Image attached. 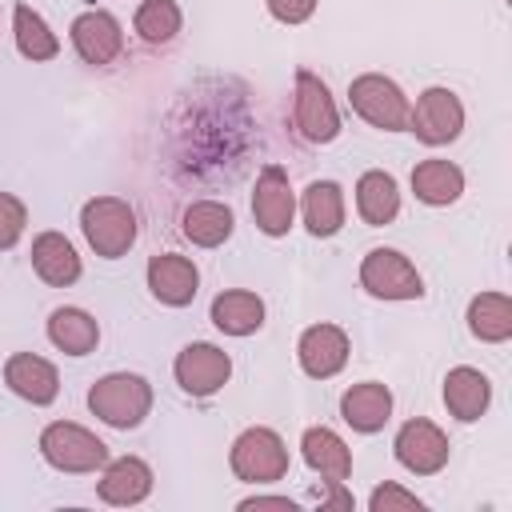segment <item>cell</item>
Listing matches in <instances>:
<instances>
[{
	"instance_id": "10",
	"label": "cell",
	"mask_w": 512,
	"mask_h": 512,
	"mask_svg": "<svg viewBox=\"0 0 512 512\" xmlns=\"http://www.w3.org/2000/svg\"><path fill=\"white\" fill-rule=\"evenodd\" d=\"M172 372H176V384H180L188 396H212V392H220V388L228 384L232 360H228L224 348H216V344H208V340H196V344H184V348H180Z\"/></svg>"
},
{
	"instance_id": "25",
	"label": "cell",
	"mask_w": 512,
	"mask_h": 512,
	"mask_svg": "<svg viewBox=\"0 0 512 512\" xmlns=\"http://www.w3.org/2000/svg\"><path fill=\"white\" fill-rule=\"evenodd\" d=\"M232 224H236L232 220V208L220 204V200H196V204L184 208V220H180L184 236L196 248H220L232 236Z\"/></svg>"
},
{
	"instance_id": "20",
	"label": "cell",
	"mask_w": 512,
	"mask_h": 512,
	"mask_svg": "<svg viewBox=\"0 0 512 512\" xmlns=\"http://www.w3.org/2000/svg\"><path fill=\"white\" fill-rule=\"evenodd\" d=\"M300 452H304V464L324 476V484H344L348 472H352V452H348V444H344L332 428H324V424H320V428H308V432L300 436Z\"/></svg>"
},
{
	"instance_id": "6",
	"label": "cell",
	"mask_w": 512,
	"mask_h": 512,
	"mask_svg": "<svg viewBox=\"0 0 512 512\" xmlns=\"http://www.w3.org/2000/svg\"><path fill=\"white\" fill-rule=\"evenodd\" d=\"M360 288L372 292L376 300H420L424 296L420 272L396 248H372L360 260Z\"/></svg>"
},
{
	"instance_id": "34",
	"label": "cell",
	"mask_w": 512,
	"mask_h": 512,
	"mask_svg": "<svg viewBox=\"0 0 512 512\" xmlns=\"http://www.w3.org/2000/svg\"><path fill=\"white\" fill-rule=\"evenodd\" d=\"M328 488H332V492L320 500V508H352V496H348L340 484H328Z\"/></svg>"
},
{
	"instance_id": "7",
	"label": "cell",
	"mask_w": 512,
	"mask_h": 512,
	"mask_svg": "<svg viewBox=\"0 0 512 512\" xmlns=\"http://www.w3.org/2000/svg\"><path fill=\"white\" fill-rule=\"evenodd\" d=\"M292 116H296L300 136L312 140V144H328V140L340 136L336 100H332L328 84L316 72H308V68L296 72V108H292Z\"/></svg>"
},
{
	"instance_id": "32",
	"label": "cell",
	"mask_w": 512,
	"mask_h": 512,
	"mask_svg": "<svg viewBox=\"0 0 512 512\" xmlns=\"http://www.w3.org/2000/svg\"><path fill=\"white\" fill-rule=\"evenodd\" d=\"M264 4L280 24H304L316 12V0H264Z\"/></svg>"
},
{
	"instance_id": "26",
	"label": "cell",
	"mask_w": 512,
	"mask_h": 512,
	"mask_svg": "<svg viewBox=\"0 0 512 512\" xmlns=\"http://www.w3.org/2000/svg\"><path fill=\"white\" fill-rule=\"evenodd\" d=\"M48 340L64 356H88L96 348V340H100V324L84 308H56L48 316Z\"/></svg>"
},
{
	"instance_id": "13",
	"label": "cell",
	"mask_w": 512,
	"mask_h": 512,
	"mask_svg": "<svg viewBox=\"0 0 512 512\" xmlns=\"http://www.w3.org/2000/svg\"><path fill=\"white\" fill-rule=\"evenodd\" d=\"M296 360L312 380H328L348 364V336L336 324H312L304 328L296 344Z\"/></svg>"
},
{
	"instance_id": "4",
	"label": "cell",
	"mask_w": 512,
	"mask_h": 512,
	"mask_svg": "<svg viewBox=\"0 0 512 512\" xmlns=\"http://www.w3.org/2000/svg\"><path fill=\"white\" fill-rule=\"evenodd\" d=\"M348 100H352V112L360 120H368L372 128H384V132H404L408 128V96L400 92L396 80L380 76V72H364L348 84Z\"/></svg>"
},
{
	"instance_id": "31",
	"label": "cell",
	"mask_w": 512,
	"mask_h": 512,
	"mask_svg": "<svg viewBox=\"0 0 512 512\" xmlns=\"http://www.w3.org/2000/svg\"><path fill=\"white\" fill-rule=\"evenodd\" d=\"M24 224H28V208L12 192H0V252H8L24 236Z\"/></svg>"
},
{
	"instance_id": "12",
	"label": "cell",
	"mask_w": 512,
	"mask_h": 512,
	"mask_svg": "<svg viewBox=\"0 0 512 512\" xmlns=\"http://www.w3.org/2000/svg\"><path fill=\"white\" fill-rule=\"evenodd\" d=\"M72 48L84 64H112L124 48V32H120V20L92 8V12H80L72 20Z\"/></svg>"
},
{
	"instance_id": "9",
	"label": "cell",
	"mask_w": 512,
	"mask_h": 512,
	"mask_svg": "<svg viewBox=\"0 0 512 512\" xmlns=\"http://www.w3.org/2000/svg\"><path fill=\"white\" fill-rule=\"evenodd\" d=\"M296 216V196L288 184V172L280 164H264L252 188V220L264 236H284Z\"/></svg>"
},
{
	"instance_id": "30",
	"label": "cell",
	"mask_w": 512,
	"mask_h": 512,
	"mask_svg": "<svg viewBox=\"0 0 512 512\" xmlns=\"http://www.w3.org/2000/svg\"><path fill=\"white\" fill-rule=\"evenodd\" d=\"M368 508H372V512H424V500H420L416 492H408V488L384 480V484L372 488Z\"/></svg>"
},
{
	"instance_id": "23",
	"label": "cell",
	"mask_w": 512,
	"mask_h": 512,
	"mask_svg": "<svg viewBox=\"0 0 512 512\" xmlns=\"http://www.w3.org/2000/svg\"><path fill=\"white\" fill-rule=\"evenodd\" d=\"M412 192H416V200H424V204H432V208H444V204L460 200V192H464V172H460L452 160H440V156L420 160V164L412 168Z\"/></svg>"
},
{
	"instance_id": "1",
	"label": "cell",
	"mask_w": 512,
	"mask_h": 512,
	"mask_svg": "<svg viewBox=\"0 0 512 512\" xmlns=\"http://www.w3.org/2000/svg\"><path fill=\"white\" fill-rule=\"evenodd\" d=\"M88 408L108 428H136L152 412V384L136 372H108L88 388Z\"/></svg>"
},
{
	"instance_id": "21",
	"label": "cell",
	"mask_w": 512,
	"mask_h": 512,
	"mask_svg": "<svg viewBox=\"0 0 512 512\" xmlns=\"http://www.w3.org/2000/svg\"><path fill=\"white\" fill-rule=\"evenodd\" d=\"M356 212L372 228H384V224L396 220V212H400V188H396L392 172L372 168V172H364L356 180Z\"/></svg>"
},
{
	"instance_id": "5",
	"label": "cell",
	"mask_w": 512,
	"mask_h": 512,
	"mask_svg": "<svg viewBox=\"0 0 512 512\" xmlns=\"http://www.w3.org/2000/svg\"><path fill=\"white\" fill-rule=\"evenodd\" d=\"M228 464L248 484H276L288 472V448L272 428H244L232 440Z\"/></svg>"
},
{
	"instance_id": "17",
	"label": "cell",
	"mask_w": 512,
	"mask_h": 512,
	"mask_svg": "<svg viewBox=\"0 0 512 512\" xmlns=\"http://www.w3.org/2000/svg\"><path fill=\"white\" fill-rule=\"evenodd\" d=\"M488 400H492V384H488V376H484L480 368L460 364V368H452V372L444 376V404H448V412H452L460 424L480 420V416L488 412Z\"/></svg>"
},
{
	"instance_id": "19",
	"label": "cell",
	"mask_w": 512,
	"mask_h": 512,
	"mask_svg": "<svg viewBox=\"0 0 512 512\" xmlns=\"http://www.w3.org/2000/svg\"><path fill=\"white\" fill-rule=\"evenodd\" d=\"M32 268L52 288H68L80 280V256H76L72 240L60 232H40L32 240Z\"/></svg>"
},
{
	"instance_id": "29",
	"label": "cell",
	"mask_w": 512,
	"mask_h": 512,
	"mask_svg": "<svg viewBox=\"0 0 512 512\" xmlns=\"http://www.w3.org/2000/svg\"><path fill=\"white\" fill-rule=\"evenodd\" d=\"M180 4L176 0H144L136 8V32L144 44H168L176 32H180Z\"/></svg>"
},
{
	"instance_id": "14",
	"label": "cell",
	"mask_w": 512,
	"mask_h": 512,
	"mask_svg": "<svg viewBox=\"0 0 512 512\" xmlns=\"http://www.w3.org/2000/svg\"><path fill=\"white\" fill-rule=\"evenodd\" d=\"M4 384L28 400V404H52L56 392H60V376H56V364L36 356V352H16L8 356L4 364Z\"/></svg>"
},
{
	"instance_id": "2",
	"label": "cell",
	"mask_w": 512,
	"mask_h": 512,
	"mask_svg": "<svg viewBox=\"0 0 512 512\" xmlns=\"http://www.w3.org/2000/svg\"><path fill=\"white\" fill-rule=\"evenodd\" d=\"M80 228H84L88 248L96 256H104V260H116V256H124L136 244V212L120 196H96V200H88L80 208Z\"/></svg>"
},
{
	"instance_id": "22",
	"label": "cell",
	"mask_w": 512,
	"mask_h": 512,
	"mask_svg": "<svg viewBox=\"0 0 512 512\" xmlns=\"http://www.w3.org/2000/svg\"><path fill=\"white\" fill-rule=\"evenodd\" d=\"M212 324L224 332V336H252L260 324H264V300L256 292H244V288H228L212 300L208 308Z\"/></svg>"
},
{
	"instance_id": "15",
	"label": "cell",
	"mask_w": 512,
	"mask_h": 512,
	"mask_svg": "<svg viewBox=\"0 0 512 512\" xmlns=\"http://www.w3.org/2000/svg\"><path fill=\"white\" fill-rule=\"evenodd\" d=\"M196 284H200V272H196V264L188 256L164 252V256H152L148 260V288H152V296L160 304H168V308L192 304Z\"/></svg>"
},
{
	"instance_id": "18",
	"label": "cell",
	"mask_w": 512,
	"mask_h": 512,
	"mask_svg": "<svg viewBox=\"0 0 512 512\" xmlns=\"http://www.w3.org/2000/svg\"><path fill=\"white\" fill-rule=\"evenodd\" d=\"M340 416L348 428L356 432H380L392 416V392L380 384V380H364V384H352L344 396H340Z\"/></svg>"
},
{
	"instance_id": "11",
	"label": "cell",
	"mask_w": 512,
	"mask_h": 512,
	"mask_svg": "<svg viewBox=\"0 0 512 512\" xmlns=\"http://www.w3.org/2000/svg\"><path fill=\"white\" fill-rule=\"evenodd\" d=\"M392 452L412 476H436L448 464V436L432 420L416 416V420L400 424V432L392 440Z\"/></svg>"
},
{
	"instance_id": "16",
	"label": "cell",
	"mask_w": 512,
	"mask_h": 512,
	"mask_svg": "<svg viewBox=\"0 0 512 512\" xmlns=\"http://www.w3.org/2000/svg\"><path fill=\"white\" fill-rule=\"evenodd\" d=\"M96 492H100L104 504L132 508V504L148 500V492H152V468H148L140 456H120V460H112V464L104 468Z\"/></svg>"
},
{
	"instance_id": "28",
	"label": "cell",
	"mask_w": 512,
	"mask_h": 512,
	"mask_svg": "<svg viewBox=\"0 0 512 512\" xmlns=\"http://www.w3.org/2000/svg\"><path fill=\"white\" fill-rule=\"evenodd\" d=\"M12 32H16V48H20V56L24 60H52L56 52H60V40H56V32L44 24V16L36 12V8H28V4H16V12H12Z\"/></svg>"
},
{
	"instance_id": "27",
	"label": "cell",
	"mask_w": 512,
	"mask_h": 512,
	"mask_svg": "<svg viewBox=\"0 0 512 512\" xmlns=\"http://www.w3.org/2000/svg\"><path fill=\"white\" fill-rule=\"evenodd\" d=\"M468 328L484 344H504L512 336V300L504 292H480L468 304Z\"/></svg>"
},
{
	"instance_id": "24",
	"label": "cell",
	"mask_w": 512,
	"mask_h": 512,
	"mask_svg": "<svg viewBox=\"0 0 512 512\" xmlns=\"http://www.w3.org/2000/svg\"><path fill=\"white\" fill-rule=\"evenodd\" d=\"M304 224L312 236H336L344 228V192L336 180H312L304 188Z\"/></svg>"
},
{
	"instance_id": "33",
	"label": "cell",
	"mask_w": 512,
	"mask_h": 512,
	"mask_svg": "<svg viewBox=\"0 0 512 512\" xmlns=\"http://www.w3.org/2000/svg\"><path fill=\"white\" fill-rule=\"evenodd\" d=\"M252 508H284V512H292L296 504L288 496H248V500H240V512H252Z\"/></svg>"
},
{
	"instance_id": "3",
	"label": "cell",
	"mask_w": 512,
	"mask_h": 512,
	"mask_svg": "<svg viewBox=\"0 0 512 512\" xmlns=\"http://www.w3.org/2000/svg\"><path fill=\"white\" fill-rule=\"evenodd\" d=\"M40 456L56 472H96L108 464V444L72 420H56L40 432Z\"/></svg>"
},
{
	"instance_id": "8",
	"label": "cell",
	"mask_w": 512,
	"mask_h": 512,
	"mask_svg": "<svg viewBox=\"0 0 512 512\" xmlns=\"http://www.w3.org/2000/svg\"><path fill=\"white\" fill-rule=\"evenodd\" d=\"M408 128L416 132V140L424 144H448L460 136L464 128V104L452 88H424L416 96V104L408 108Z\"/></svg>"
}]
</instances>
